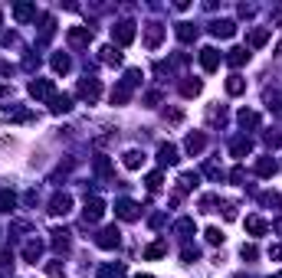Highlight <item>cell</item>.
Here are the masks:
<instances>
[{
  "instance_id": "6da1fadb",
  "label": "cell",
  "mask_w": 282,
  "mask_h": 278,
  "mask_svg": "<svg viewBox=\"0 0 282 278\" xmlns=\"http://www.w3.org/2000/svg\"><path fill=\"white\" fill-rule=\"evenodd\" d=\"M118 239H121V233H118V229H115V226H105V229L98 233V239H95V242H98L102 249H115V246H118Z\"/></svg>"
},
{
  "instance_id": "7a4b0ae2",
  "label": "cell",
  "mask_w": 282,
  "mask_h": 278,
  "mask_svg": "<svg viewBox=\"0 0 282 278\" xmlns=\"http://www.w3.org/2000/svg\"><path fill=\"white\" fill-rule=\"evenodd\" d=\"M30 95L33 98H53V82H49V79H33Z\"/></svg>"
},
{
  "instance_id": "3957f363",
  "label": "cell",
  "mask_w": 282,
  "mask_h": 278,
  "mask_svg": "<svg viewBox=\"0 0 282 278\" xmlns=\"http://www.w3.org/2000/svg\"><path fill=\"white\" fill-rule=\"evenodd\" d=\"M79 95L86 98V102H95V98L102 95V88H98L95 79H82V82H79Z\"/></svg>"
},
{
  "instance_id": "277c9868",
  "label": "cell",
  "mask_w": 282,
  "mask_h": 278,
  "mask_svg": "<svg viewBox=\"0 0 282 278\" xmlns=\"http://www.w3.org/2000/svg\"><path fill=\"white\" fill-rule=\"evenodd\" d=\"M102 213H105V203H102V200H86V210H82L86 223H95V219H102Z\"/></svg>"
},
{
  "instance_id": "5b68a950",
  "label": "cell",
  "mask_w": 282,
  "mask_h": 278,
  "mask_svg": "<svg viewBox=\"0 0 282 278\" xmlns=\"http://www.w3.org/2000/svg\"><path fill=\"white\" fill-rule=\"evenodd\" d=\"M200 65H204L207 72H213L220 65V53L213 49V46H207V49H200Z\"/></svg>"
},
{
  "instance_id": "8992f818",
  "label": "cell",
  "mask_w": 282,
  "mask_h": 278,
  "mask_svg": "<svg viewBox=\"0 0 282 278\" xmlns=\"http://www.w3.org/2000/svg\"><path fill=\"white\" fill-rule=\"evenodd\" d=\"M69 206H72V200H69L66 193H59V196H53V203H49V213H53V216H66V213H69Z\"/></svg>"
},
{
  "instance_id": "52a82bcc",
  "label": "cell",
  "mask_w": 282,
  "mask_h": 278,
  "mask_svg": "<svg viewBox=\"0 0 282 278\" xmlns=\"http://www.w3.org/2000/svg\"><path fill=\"white\" fill-rule=\"evenodd\" d=\"M89 40H92V30H89V26H72V30H69V43L72 46H82V43H89Z\"/></svg>"
},
{
  "instance_id": "ba28073f",
  "label": "cell",
  "mask_w": 282,
  "mask_h": 278,
  "mask_svg": "<svg viewBox=\"0 0 282 278\" xmlns=\"http://www.w3.org/2000/svg\"><path fill=\"white\" fill-rule=\"evenodd\" d=\"M112 33H115V40H118L121 46H128L131 40H135V26H131V23H118Z\"/></svg>"
},
{
  "instance_id": "9c48e42d",
  "label": "cell",
  "mask_w": 282,
  "mask_h": 278,
  "mask_svg": "<svg viewBox=\"0 0 282 278\" xmlns=\"http://www.w3.org/2000/svg\"><path fill=\"white\" fill-rule=\"evenodd\" d=\"M210 33H213V36H223V40H227V36H233V33H236V26H233V20H217L213 26H210Z\"/></svg>"
},
{
  "instance_id": "30bf717a",
  "label": "cell",
  "mask_w": 282,
  "mask_h": 278,
  "mask_svg": "<svg viewBox=\"0 0 282 278\" xmlns=\"http://www.w3.org/2000/svg\"><path fill=\"white\" fill-rule=\"evenodd\" d=\"M158 161H161L164 167H167V164H177V148H174V144H161V148H158Z\"/></svg>"
},
{
  "instance_id": "8fae6325",
  "label": "cell",
  "mask_w": 282,
  "mask_h": 278,
  "mask_svg": "<svg viewBox=\"0 0 282 278\" xmlns=\"http://www.w3.org/2000/svg\"><path fill=\"white\" fill-rule=\"evenodd\" d=\"M115 210H118V216H121V219H138V206L131 203V200H121V203L115 206Z\"/></svg>"
},
{
  "instance_id": "7c38bea8",
  "label": "cell",
  "mask_w": 282,
  "mask_h": 278,
  "mask_svg": "<svg viewBox=\"0 0 282 278\" xmlns=\"http://www.w3.org/2000/svg\"><path fill=\"white\" fill-rule=\"evenodd\" d=\"M49 108H53L56 115H59V111H69V108H72V98L69 95H53L49 98Z\"/></svg>"
},
{
  "instance_id": "4fadbf2b",
  "label": "cell",
  "mask_w": 282,
  "mask_h": 278,
  "mask_svg": "<svg viewBox=\"0 0 282 278\" xmlns=\"http://www.w3.org/2000/svg\"><path fill=\"white\" fill-rule=\"evenodd\" d=\"M141 164H144V154H141V150H125V167H128V171H138Z\"/></svg>"
},
{
  "instance_id": "5bb4252c",
  "label": "cell",
  "mask_w": 282,
  "mask_h": 278,
  "mask_svg": "<svg viewBox=\"0 0 282 278\" xmlns=\"http://www.w3.org/2000/svg\"><path fill=\"white\" fill-rule=\"evenodd\" d=\"M161 26H158V23H151V26H148V33H144V43H148V46H151V49H154V46H158V43H161Z\"/></svg>"
},
{
  "instance_id": "9a60e30c",
  "label": "cell",
  "mask_w": 282,
  "mask_h": 278,
  "mask_svg": "<svg viewBox=\"0 0 282 278\" xmlns=\"http://www.w3.org/2000/svg\"><path fill=\"white\" fill-rule=\"evenodd\" d=\"M246 229H250L253 235H262L269 226H266V219H259V216H250V219H246Z\"/></svg>"
},
{
  "instance_id": "2e32d148",
  "label": "cell",
  "mask_w": 282,
  "mask_h": 278,
  "mask_svg": "<svg viewBox=\"0 0 282 278\" xmlns=\"http://www.w3.org/2000/svg\"><path fill=\"white\" fill-rule=\"evenodd\" d=\"M3 118H7V121H30V111H23V108H7V111H3Z\"/></svg>"
},
{
  "instance_id": "e0dca14e",
  "label": "cell",
  "mask_w": 282,
  "mask_h": 278,
  "mask_svg": "<svg viewBox=\"0 0 282 278\" xmlns=\"http://www.w3.org/2000/svg\"><path fill=\"white\" fill-rule=\"evenodd\" d=\"M40 252H43V246H40V242H26V249H23V256H26V262H33V265H36V258H40Z\"/></svg>"
},
{
  "instance_id": "ac0fdd59",
  "label": "cell",
  "mask_w": 282,
  "mask_h": 278,
  "mask_svg": "<svg viewBox=\"0 0 282 278\" xmlns=\"http://www.w3.org/2000/svg\"><path fill=\"white\" fill-rule=\"evenodd\" d=\"M243 88H246V82H243L239 75H230V79H227V92H230V95H239Z\"/></svg>"
},
{
  "instance_id": "d6986e66",
  "label": "cell",
  "mask_w": 282,
  "mask_h": 278,
  "mask_svg": "<svg viewBox=\"0 0 282 278\" xmlns=\"http://www.w3.org/2000/svg\"><path fill=\"white\" fill-rule=\"evenodd\" d=\"M227 59H230V65H243L246 59H250V53H246V49H230Z\"/></svg>"
},
{
  "instance_id": "ffe728a7",
  "label": "cell",
  "mask_w": 282,
  "mask_h": 278,
  "mask_svg": "<svg viewBox=\"0 0 282 278\" xmlns=\"http://www.w3.org/2000/svg\"><path fill=\"white\" fill-rule=\"evenodd\" d=\"M13 206H17V196L13 193H0V213H10Z\"/></svg>"
},
{
  "instance_id": "44dd1931",
  "label": "cell",
  "mask_w": 282,
  "mask_h": 278,
  "mask_svg": "<svg viewBox=\"0 0 282 278\" xmlns=\"http://www.w3.org/2000/svg\"><path fill=\"white\" fill-rule=\"evenodd\" d=\"M102 59H105L109 65H118L121 63V53H118V49H112V46H105V49H102Z\"/></svg>"
},
{
  "instance_id": "7402d4cb",
  "label": "cell",
  "mask_w": 282,
  "mask_h": 278,
  "mask_svg": "<svg viewBox=\"0 0 282 278\" xmlns=\"http://www.w3.org/2000/svg\"><path fill=\"white\" fill-rule=\"evenodd\" d=\"M256 171H259L262 177H269V173H276V161H272V157H262V161L256 164Z\"/></svg>"
},
{
  "instance_id": "603a6c76",
  "label": "cell",
  "mask_w": 282,
  "mask_h": 278,
  "mask_svg": "<svg viewBox=\"0 0 282 278\" xmlns=\"http://www.w3.org/2000/svg\"><path fill=\"white\" fill-rule=\"evenodd\" d=\"M187 150H190V154H200V150H204V138H200V134H190V138H187Z\"/></svg>"
},
{
  "instance_id": "cb8c5ba5",
  "label": "cell",
  "mask_w": 282,
  "mask_h": 278,
  "mask_svg": "<svg viewBox=\"0 0 282 278\" xmlns=\"http://www.w3.org/2000/svg\"><path fill=\"white\" fill-rule=\"evenodd\" d=\"M7 268H13V256L7 249H0V275H7Z\"/></svg>"
},
{
  "instance_id": "d4e9b609",
  "label": "cell",
  "mask_w": 282,
  "mask_h": 278,
  "mask_svg": "<svg viewBox=\"0 0 282 278\" xmlns=\"http://www.w3.org/2000/svg\"><path fill=\"white\" fill-rule=\"evenodd\" d=\"M102 275H105V278H125V265H105V268H102Z\"/></svg>"
},
{
  "instance_id": "484cf974",
  "label": "cell",
  "mask_w": 282,
  "mask_h": 278,
  "mask_svg": "<svg viewBox=\"0 0 282 278\" xmlns=\"http://www.w3.org/2000/svg\"><path fill=\"white\" fill-rule=\"evenodd\" d=\"M177 36H181V40H194V36H197V26H190V23H181V26H177Z\"/></svg>"
},
{
  "instance_id": "4316f807",
  "label": "cell",
  "mask_w": 282,
  "mask_h": 278,
  "mask_svg": "<svg viewBox=\"0 0 282 278\" xmlns=\"http://www.w3.org/2000/svg\"><path fill=\"white\" fill-rule=\"evenodd\" d=\"M33 13H36V7H33V3H20V7H17V20H30Z\"/></svg>"
},
{
  "instance_id": "83f0119b",
  "label": "cell",
  "mask_w": 282,
  "mask_h": 278,
  "mask_svg": "<svg viewBox=\"0 0 282 278\" xmlns=\"http://www.w3.org/2000/svg\"><path fill=\"white\" fill-rule=\"evenodd\" d=\"M266 40H269V30H256V33L250 36V46H262Z\"/></svg>"
},
{
  "instance_id": "f1b7e54d",
  "label": "cell",
  "mask_w": 282,
  "mask_h": 278,
  "mask_svg": "<svg viewBox=\"0 0 282 278\" xmlns=\"http://www.w3.org/2000/svg\"><path fill=\"white\" fill-rule=\"evenodd\" d=\"M246 150H250V141H246V138L233 141V154H236V157H243V154H246Z\"/></svg>"
},
{
  "instance_id": "f546056e",
  "label": "cell",
  "mask_w": 282,
  "mask_h": 278,
  "mask_svg": "<svg viewBox=\"0 0 282 278\" xmlns=\"http://www.w3.org/2000/svg\"><path fill=\"white\" fill-rule=\"evenodd\" d=\"M164 252H167V249H164L161 242H154V246H148V249H144V256H148V258H158V256H164Z\"/></svg>"
},
{
  "instance_id": "4dcf8cb0",
  "label": "cell",
  "mask_w": 282,
  "mask_h": 278,
  "mask_svg": "<svg viewBox=\"0 0 282 278\" xmlns=\"http://www.w3.org/2000/svg\"><path fill=\"white\" fill-rule=\"evenodd\" d=\"M207 242H213V246H217V242H223V233H220L217 226H210V229H207Z\"/></svg>"
},
{
  "instance_id": "1f68e13d",
  "label": "cell",
  "mask_w": 282,
  "mask_h": 278,
  "mask_svg": "<svg viewBox=\"0 0 282 278\" xmlns=\"http://www.w3.org/2000/svg\"><path fill=\"white\" fill-rule=\"evenodd\" d=\"M239 121H243V125H256V121H259V115H256V111H239Z\"/></svg>"
},
{
  "instance_id": "d6a6232c",
  "label": "cell",
  "mask_w": 282,
  "mask_h": 278,
  "mask_svg": "<svg viewBox=\"0 0 282 278\" xmlns=\"http://www.w3.org/2000/svg\"><path fill=\"white\" fill-rule=\"evenodd\" d=\"M53 69L56 72H66V69H69V59H66V56H53Z\"/></svg>"
},
{
  "instance_id": "836d02e7",
  "label": "cell",
  "mask_w": 282,
  "mask_h": 278,
  "mask_svg": "<svg viewBox=\"0 0 282 278\" xmlns=\"http://www.w3.org/2000/svg\"><path fill=\"white\" fill-rule=\"evenodd\" d=\"M46 275L49 278H63V265H59V262H49V265H46Z\"/></svg>"
},
{
  "instance_id": "e575fe53",
  "label": "cell",
  "mask_w": 282,
  "mask_h": 278,
  "mask_svg": "<svg viewBox=\"0 0 282 278\" xmlns=\"http://www.w3.org/2000/svg\"><path fill=\"white\" fill-rule=\"evenodd\" d=\"M181 92H184V95H197V92H200V82H184Z\"/></svg>"
},
{
  "instance_id": "d590c367",
  "label": "cell",
  "mask_w": 282,
  "mask_h": 278,
  "mask_svg": "<svg viewBox=\"0 0 282 278\" xmlns=\"http://www.w3.org/2000/svg\"><path fill=\"white\" fill-rule=\"evenodd\" d=\"M177 233H194V219H181V223H177Z\"/></svg>"
},
{
  "instance_id": "8d00e7d4",
  "label": "cell",
  "mask_w": 282,
  "mask_h": 278,
  "mask_svg": "<svg viewBox=\"0 0 282 278\" xmlns=\"http://www.w3.org/2000/svg\"><path fill=\"white\" fill-rule=\"evenodd\" d=\"M158 187H161V173H151L148 177V190H158Z\"/></svg>"
},
{
  "instance_id": "74e56055",
  "label": "cell",
  "mask_w": 282,
  "mask_h": 278,
  "mask_svg": "<svg viewBox=\"0 0 282 278\" xmlns=\"http://www.w3.org/2000/svg\"><path fill=\"white\" fill-rule=\"evenodd\" d=\"M239 252H243V258H256V246H243Z\"/></svg>"
},
{
  "instance_id": "f35d334b",
  "label": "cell",
  "mask_w": 282,
  "mask_h": 278,
  "mask_svg": "<svg viewBox=\"0 0 282 278\" xmlns=\"http://www.w3.org/2000/svg\"><path fill=\"white\" fill-rule=\"evenodd\" d=\"M269 256H272V258H282V246H272V249H269Z\"/></svg>"
},
{
  "instance_id": "ab89813d",
  "label": "cell",
  "mask_w": 282,
  "mask_h": 278,
  "mask_svg": "<svg viewBox=\"0 0 282 278\" xmlns=\"http://www.w3.org/2000/svg\"><path fill=\"white\" fill-rule=\"evenodd\" d=\"M10 72H13L10 65H7V63H0V75H10Z\"/></svg>"
},
{
  "instance_id": "60d3db41",
  "label": "cell",
  "mask_w": 282,
  "mask_h": 278,
  "mask_svg": "<svg viewBox=\"0 0 282 278\" xmlns=\"http://www.w3.org/2000/svg\"><path fill=\"white\" fill-rule=\"evenodd\" d=\"M276 233H282V219H279V223H276Z\"/></svg>"
},
{
  "instance_id": "b9f144b4",
  "label": "cell",
  "mask_w": 282,
  "mask_h": 278,
  "mask_svg": "<svg viewBox=\"0 0 282 278\" xmlns=\"http://www.w3.org/2000/svg\"><path fill=\"white\" fill-rule=\"evenodd\" d=\"M138 278H151V275H138Z\"/></svg>"
},
{
  "instance_id": "7bdbcfd3",
  "label": "cell",
  "mask_w": 282,
  "mask_h": 278,
  "mask_svg": "<svg viewBox=\"0 0 282 278\" xmlns=\"http://www.w3.org/2000/svg\"><path fill=\"white\" fill-rule=\"evenodd\" d=\"M0 20H3V17H0Z\"/></svg>"
}]
</instances>
